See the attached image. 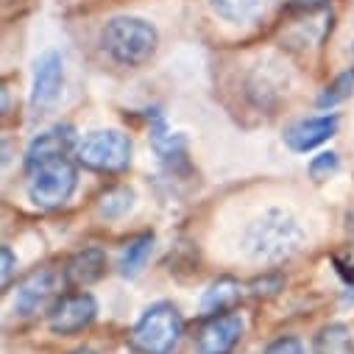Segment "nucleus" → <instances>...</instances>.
<instances>
[{
	"label": "nucleus",
	"instance_id": "1",
	"mask_svg": "<svg viewBox=\"0 0 354 354\" xmlns=\"http://www.w3.org/2000/svg\"><path fill=\"white\" fill-rule=\"evenodd\" d=\"M304 245L301 223L285 209H268L243 232V251L257 262H282Z\"/></svg>",
	"mask_w": 354,
	"mask_h": 354
},
{
	"label": "nucleus",
	"instance_id": "2",
	"mask_svg": "<svg viewBox=\"0 0 354 354\" xmlns=\"http://www.w3.org/2000/svg\"><path fill=\"white\" fill-rule=\"evenodd\" d=\"M101 42H104V50L118 64L137 67L153 56V50L159 45V34L142 17H115L106 23Z\"/></svg>",
	"mask_w": 354,
	"mask_h": 354
},
{
	"label": "nucleus",
	"instance_id": "3",
	"mask_svg": "<svg viewBox=\"0 0 354 354\" xmlns=\"http://www.w3.org/2000/svg\"><path fill=\"white\" fill-rule=\"evenodd\" d=\"M185 332L182 313L170 301L151 304L131 329V348L140 354H170Z\"/></svg>",
	"mask_w": 354,
	"mask_h": 354
},
{
	"label": "nucleus",
	"instance_id": "4",
	"mask_svg": "<svg viewBox=\"0 0 354 354\" xmlns=\"http://www.w3.org/2000/svg\"><path fill=\"white\" fill-rule=\"evenodd\" d=\"M78 185V170L67 156L42 162L28 170V198L42 209H59L70 201Z\"/></svg>",
	"mask_w": 354,
	"mask_h": 354
},
{
	"label": "nucleus",
	"instance_id": "5",
	"mask_svg": "<svg viewBox=\"0 0 354 354\" xmlns=\"http://www.w3.org/2000/svg\"><path fill=\"white\" fill-rule=\"evenodd\" d=\"M78 165L95 173H120L131 162V140L120 131H93L86 134L75 148Z\"/></svg>",
	"mask_w": 354,
	"mask_h": 354
},
{
	"label": "nucleus",
	"instance_id": "6",
	"mask_svg": "<svg viewBox=\"0 0 354 354\" xmlns=\"http://www.w3.org/2000/svg\"><path fill=\"white\" fill-rule=\"evenodd\" d=\"M95 315H98V304L90 293H70V296H62L50 307L48 326L56 335H75L90 326Z\"/></svg>",
	"mask_w": 354,
	"mask_h": 354
},
{
	"label": "nucleus",
	"instance_id": "7",
	"mask_svg": "<svg viewBox=\"0 0 354 354\" xmlns=\"http://www.w3.org/2000/svg\"><path fill=\"white\" fill-rule=\"evenodd\" d=\"M240 337H243V318L234 313H223L207 318V324L198 329L196 348L198 354H232Z\"/></svg>",
	"mask_w": 354,
	"mask_h": 354
},
{
	"label": "nucleus",
	"instance_id": "8",
	"mask_svg": "<svg viewBox=\"0 0 354 354\" xmlns=\"http://www.w3.org/2000/svg\"><path fill=\"white\" fill-rule=\"evenodd\" d=\"M64 84V64L56 50H45L34 64V81H31V104L48 106L59 98Z\"/></svg>",
	"mask_w": 354,
	"mask_h": 354
},
{
	"label": "nucleus",
	"instance_id": "9",
	"mask_svg": "<svg viewBox=\"0 0 354 354\" xmlns=\"http://www.w3.org/2000/svg\"><path fill=\"white\" fill-rule=\"evenodd\" d=\"M337 131V118L335 115H318V118H307L293 123L285 131V145L296 153H307L318 145H324L332 134Z\"/></svg>",
	"mask_w": 354,
	"mask_h": 354
},
{
	"label": "nucleus",
	"instance_id": "10",
	"mask_svg": "<svg viewBox=\"0 0 354 354\" xmlns=\"http://www.w3.org/2000/svg\"><path fill=\"white\" fill-rule=\"evenodd\" d=\"M75 145V131L70 126H53L48 131H42L39 137H34V142L28 145L26 151V170L42 165V162H50V159H59V156H67Z\"/></svg>",
	"mask_w": 354,
	"mask_h": 354
},
{
	"label": "nucleus",
	"instance_id": "11",
	"mask_svg": "<svg viewBox=\"0 0 354 354\" xmlns=\"http://www.w3.org/2000/svg\"><path fill=\"white\" fill-rule=\"evenodd\" d=\"M106 271V251L101 248H84L78 251L64 268V282L70 288H86L104 277Z\"/></svg>",
	"mask_w": 354,
	"mask_h": 354
},
{
	"label": "nucleus",
	"instance_id": "12",
	"mask_svg": "<svg viewBox=\"0 0 354 354\" xmlns=\"http://www.w3.org/2000/svg\"><path fill=\"white\" fill-rule=\"evenodd\" d=\"M53 290H56V277H53V271H37V274H31V277L20 285V290H17V299H15L17 313H20V315H34V313H39V310L48 304V299L53 296Z\"/></svg>",
	"mask_w": 354,
	"mask_h": 354
},
{
	"label": "nucleus",
	"instance_id": "13",
	"mask_svg": "<svg viewBox=\"0 0 354 354\" xmlns=\"http://www.w3.org/2000/svg\"><path fill=\"white\" fill-rule=\"evenodd\" d=\"M240 299V285L234 279H218L207 288V293L201 296V315L212 318V315H223L229 313Z\"/></svg>",
	"mask_w": 354,
	"mask_h": 354
},
{
	"label": "nucleus",
	"instance_id": "14",
	"mask_svg": "<svg viewBox=\"0 0 354 354\" xmlns=\"http://www.w3.org/2000/svg\"><path fill=\"white\" fill-rule=\"evenodd\" d=\"M315 354H354V332L346 324H329L315 335Z\"/></svg>",
	"mask_w": 354,
	"mask_h": 354
},
{
	"label": "nucleus",
	"instance_id": "15",
	"mask_svg": "<svg viewBox=\"0 0 354 354\" xmlns=\"http://www.w3.org/2000/svg\"><path fill=\"white\" fill-rule=\"evenodd\" d=\"M151 248H153V234H140L134 240H129L123 245V254H120V262L118 268L123 277H137L140 268L145 265V259L151 257Z\"/></svg>",
	"mask_w": 354,
	"mask_h": 354
},
{
	"label": "nucleus",
	"instance_id": "16",
	"mask_svg": "<svg viewBox=\"0 0 354 354\" xmlns=\"http://www.w3.org/2000/svg\"><path fill=\"white\" fill-rule=\"evenodd\" d=\"M151 142H153L156 153H159L165 162H173V159H182V156H185V142L167 131L165 120H162L156 112L151 115Z\"/></svg>",
	"mask_w": 354,
	"mask_h": 354
},
{
	"label": "nucleus",
	"instance_id": "17",
	"mask_svg": "<svg viewBox=\"0 0 354 354\" xmlns=\"http://www.w3.org/2000/svg\"><path fill=\"white\" fill-rule=\"evenodd\" d=\"M218 17L229 20V23H245L251 17H257L268 0H209Z\"/></svg>",
	"mask_w": 354,
	"mask_h": 354
},
{
	"label": "nucleus",
	"instance_id": "18",
	"mask_svg": "<svg viewBox=\"0 0 354 354\" xmlns=\"http://www.w3.org/2000/svg\"><path fill=\"white\" fill-rule=\"evenodd\" d=\"M134 207V190L131 187H112L101 196V215L104 218H120Z\"/></svg>",
	"mask_w": 354,
	"mask_h": 354
},
{
	"label": "nucleus",
	"instance_id": "19",
	"mask_svg": "<svg viewBox=\"0 0 354 354\" xmlns=\"http://www.w3.org/2000/svg\"><path fill=\"white\" fill-rule=\"evenodd\" d=\"M354 93V73H343V75H337L326 90L318 95V106H335V104H340V101H346L348 95Z\"/></svg>",
	"mask_w": 354,
	"mask_h": 354
},
{
	"label": "nucleus",
	"instance_id": "20",
	"mask_svg": "<svg viewBox=\"0 0 354 354\" xmlns=\"http://www.w3.org/2000/svg\"><path fill=\"white\" fill-rule=\"evenodd\" d=\"M337 167H340V159H337V153H332V151H326V153H318V156H313V162H310V176L315 182H326L332 173H337Z\"/></svg>",
	"mask_w": 354,
	"mask_h": 354
},
{
	"label": "nucleus",
	"instance_id": "21",
	"mask_svg": "<svg viewBox=\"0 0 354 354\" xmlns=\"http://www.w3.org/2000/svg\"><path fill=\"white\" fill-rule=\"evenodd\" d=\"M265 354H304V346H301V340L299 337H279V340H274L268 348H265Z\"/></svg>",
	"mask_w": 354,
	"mask_h": 354
},
{
	"label": "nucleus",
	"instance_id": "22",
	"mask_svg": "<svg viewBox=\"0 0 354 354\" xmlns=\"http://www.w3.org/2000/svg\"><path fill=\"white\" fill-rule=\"evenodd\" d=\"M0 257H3V285H9L12 282V274H15V254H12V248L3 245Z\"/></svg>",
	"mask_w": 354,
	"mask_h": 354
},
{
	"label": "nucleus",
	"instance_id": "23",
	"mask_svg": "<svg viewBox=\"0 0 354 354\" xmlns=\"http://www.w3.org/2000/svg\"><path fill=\"white\" fill-rule=\"evenodd\" d=\"M324 3H329V0H293V6H299V9H318Z\"/></svg>",
	"mask_w": 354,
	"mask_h": 354
},
{
	"label": "nucleus",
	"instance_id": "24",
	"mask_svg": "<svg viewBox=\"0 0 354 354\" xmlns=\"http://www.w3.org/2000/svg\"><path fill=\"white\" fill-rule=\"evenodd\" d=\"M70 354H95L93 348H75V351H70Z\"/></svg>",
	"mask_w": 354,
	"mask_h": 354
}]
</instances>
